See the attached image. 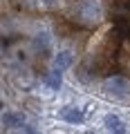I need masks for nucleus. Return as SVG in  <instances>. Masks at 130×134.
Wrapping results in <instances>:
<instances>
[{"label":"nucleus","instance_id":"4","mask_svg":"<svg viewBox=\"0 0 130 134\" xmlns=\"http://www.w3.org/2000/svg\"><path fill=\"white\" fill-rule=\"evenodd\" d=\"M74 63V54L70 52V49H63V52H58L56 56H54V69H67V67H72Z\"/></svg>","mask_w":130,"mask_h":134},{"label":"nucleus","instance_id":"2","mask_svg":"<svg viewBox=\"0 0 130 134\" xmlns=\"http://www.w3.org/2000/svg\"><path fill=\"white\" fill-rule=\"evenodd\" d=\"M106 92L110 96H115V98H128L130 96V81H126L121 76H112L106 81Z\"/></svg>","mask_w":130,"mask_h":134},{"label":"nucleus","instance_id":"5","mask_svg":"<svg viewBox=\"0 0 130 134\" xmlns=\"http://www.w3.org/2000/svg\"><path fill=\"white\" fill-rule=\"evenodd\" d=\"M61 119L65 121V123L76 125V123L83 121V112L79 110V107H63V110H61Z\"/></svg>","mask_w":130,"mask_h":134},{"label":"nucleus","instance_id":"1","mask_svg":"<svg viewBox=\"0 0 130 134\" xmlns=\"http://www.w3.org/2000/svg\"><path fill=\"white\" fill-rule=\"evenodd\" d=\"M101 16H103V9L99 0H81V5H79V18L81 20L96 23V20H101Z\"/></svg>","mask_w":130,"mask_h":134},{"label":"nucleus","instance_id":"6","mask_svg":"<svg viewBox=\"0 0 130 134\" xmlns=\"http://www.w3.org/2000/svg\"><path fill=\"white\" fill-rule=\"evenodd\" d=\"M103 123H106V130H110V132H117V134H123V132H126L123 121H121L119 116H115V114H108Z\"/></svg>","mask_w":130,"mask_h":134},{"label":"nucleus","instance_id":"3","mask_svg":"<svg viewBox=\"0 0 130 134\" xmlns=\"http://www.w3.org/2000/svg\"><path fill=\"white\" fill-rule=\"evenodd\" d=\"M2 125L7 130H23L25 127V116L20 112H5L2 114Z\"/></svg>","mask_w":130,"mask_h":134},{"label":"nucleus","instance_id":"8","mask_svg":"<svg viewBox=\"0 0 130 134\" xmlns=\"http://www.w3.org/2000/svg\"><path fill=\"white\" fill-rule=\"evenodd\" d=\"M43 2H54V0H43Z\"/></svg>","mask_w":130,"mask_h":134},{"label":"nucleus","instance_id":"7","mask_svg":"<svg viewBox=\"0 0 130 134\" xmlns=\"http://www.w3.org/2000/svg\"><path fill=\"white\" fill-rule=\"evenodd\" d=\"M45 83H47V87H49V90H61V85H63L61 69H54V72H49L47 76H45Z\"/></svg>","mask_w":130,"mask_h":134}]
</instances>
